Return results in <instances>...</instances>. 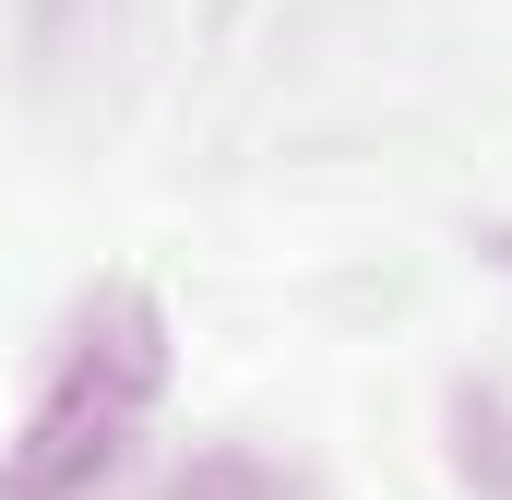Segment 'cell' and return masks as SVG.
Instances as JSON below:
<instances>
[{
    "instance_id": "cell-1",
    "label": "cell",
    "mask_w": 512,
    "mask_h": 500,
    "mask_svg": "<svg viewBox=\"0 0 512 500\" xmlns=\"http://www.w3.org/2000/svg\"><path fill=\"white\" fill-rule=\"evenodd\" d=\"M155 393H167V310L143 286H96L36 381L24 429L0 441V500H96L131 465Z\"/></svg>"
},
{
    "instance_id": "cell-2",
    "label": "cell",
    "mask_w": 512,
    "mask_h": 500,
    "mask_svg": "<svg viewBox=\"0 0 512 500\" xmlns=\"http://www.w3.org/2000/svg\"><path fill=\"white\" fill-rule=\"evenodd\" d=\"M167 500H310L286 465H262V453H239V441H215V453H191V477Z\"/></svg>"
},
{
    "instance_id": "cell-3",
    "label": "cell",
    "mask_w": 512,
    "mask_h": 500,
    "mask_svg": "<svg viewBox=\"0 0 512 500\" xmlns=\"http://www.w3.org/2000/svg\"><path fill=\"white\" fill-rule=\"evenodd\" d=\"M501 262H512V239H501Z\"/></svg>"
}]
</instances>
